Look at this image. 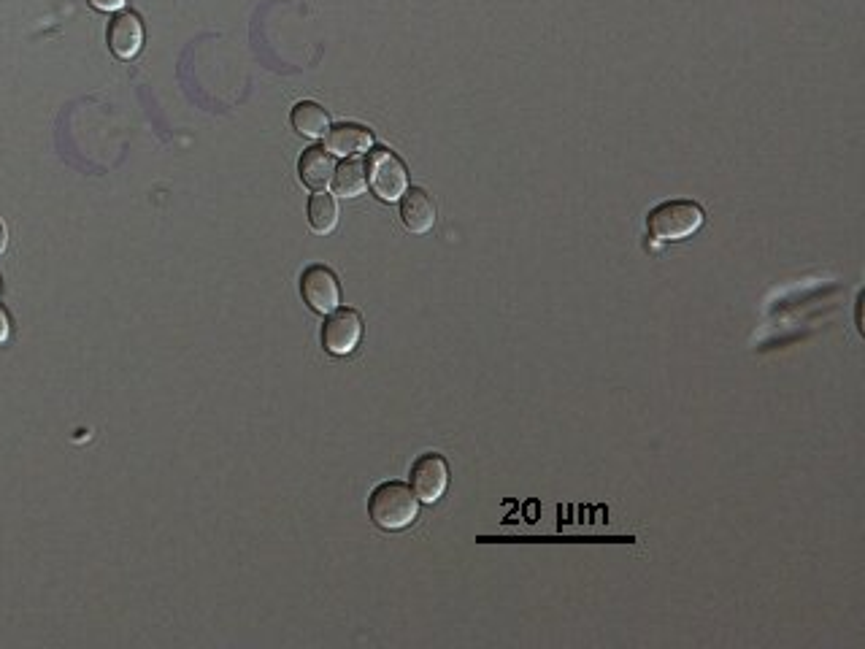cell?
Here are the masks:
<instances>
[{"label":"cell","instance_id":"obj_1","mask_svg":"<svg viewBox=\"0 0 865 649\" xmlns=\"http://www.w3.org/2000/svg\"><path fill=\"white\" fill-rule=\"evenodd\" d=\"M368 514L382 531H403L419 514V498L401 482H384L368 498Z\"/></svg>","mask_w":865,"mask_h":649},{"label":"cell","instance_id":"obj_2","mask_svg":"<svg viewBox=\"0 0 865 649\" xmlns=\"http://www.w3.org/2000/svg\"><path fill=\"white\" fill-rule=\"evenodd\" d=\"M706 214L698 203L692 201H665L657 209L649 211L647 230L655 244H668V241H684L695 230L701 228Z\"/></svg>","mask_w":865,"mask_h":649},{"label":"cell","instance_id":"obj_3","mask_svg":"<svg viewBox=\"0 0 865 649\" xmlns=\"http://www.w3.org/2000/svg\"><path fill=\"white\" fill-rule=\"evenodd\" d=\"M365 171H368L371 190H374L382 201H401L403 192L409 190V171H406L401 157L392 155L390 149H376L371 160H368V165H365Z\"/></svg>","mask_w":865,"mask_h":649},{"label":"cell","instance_id":"obj_4","mask_svg":"<svg viewBox=\"0 0 865 649\" xmlns=\"http://www.w3.org/2000/svg\"><path fill=\"white\" fill-rule=\"evenodd\" d=\"M363 339V317L355 309L330 311L322 325V347L330 355H352Z\"/></svg>","mask_w":865,"mask_h":649},{"label":"cell","instance_id":"obj_5","mask_svg":"<svg viewBox=\"0 0 865 649\" xmlns=\"http://www.w3.org/2000/svg\"><path fill=\"white\" fill-rule=\"evenodd\" d=\"M411 490L417 495L419 501L425 503H436L441 495L447 493L449 487V466L447 460L436 455V452H428L411 466Z\"/></svg>","mask_w":865,"mask_h":649},{"label":"cell","instance_id":"obj_6","mask_svg":"<svg viewBox=\"0 0 865 649\" xmlns=\"http://www.w3.org/2000/svg\"><path fill=\"white\" fill-rule=\"evenodd\" d=\"M301 295L311 309L319 314H330L341 303V287L336 274L328 266H309L301 276Z\"/></svg>","mask_w":865,"mask_h":649},{"label":"cell","instance_id":"obj_7","mask_svg":"<svg viewBox=\"0 0 865 649\" xmlns=\"http://www.w3.org/2000/svg\"><path fill=\"white\" fill-rule=\"evenodd\" d=\"M109 46L119 60H130L144 46V25L133 11H119L109 25Z\"/></svg>","mask_w":865,"mask_h":649},{"label":"cell","instance_id":"obj_8","mask_svg":"<svg viewBox=\"0 0 865 649\" xmlns=\"http://www.w3.org/2000/svg\"><path fill=\"white\" fill-rule=\"evenodd\" d=\"M436 214V203H433V198H430L422 187H411V190L403 192L401 220L403 225H406V230L417 233V236L430 233L433 225H436Z\"/></svg>","mask_w":865,"mask_h":649},{"label":"cell","instance_id":"obj_9","mask_svg":"<svg viewBox=\"0 0 865 649\" xmlns=\"http://www.w3.org/2000/svg\"><path fill=\"white\" fill-rule=\"evenodd\" d=\"M374 147V136L371 130H365L363 125H352V122H344V125H336L325 133V149L330 155L338 157H355L363 155L368 149Z\"/></svg>","mask_w":865,"mask_h":649},{"label":"cell","instance_id":"obj_10","mask_svg":"<svg viewBox=\"0 0 865 649\" xmlns=\"http://www.w3.org/2000/svg\"><path fill=\"white\" fill-rule=\"evenodd\" d=\"M298 174H301V182L311 190H325L330 182H333V174H336V163L330 157L328 149L322 147H311L306 149L298 160Z\"/></svg>","mask_w":865,"mask_h":649},{"label":"cell","instance_id":"obj_11","mask_svg":"<svg viewBox=\"0 0 865 649\" xmlns=\"http://www.w3.org/2000/svg\"><path fill=\"white\" fill-rule=\"evenodd\" d=\"M290 122L292 128L298 130L303 138H325V133L330 130L328 111L314 101L298 103V106L292 109Z\"/></svg>","mask_w":865,"mask_h":649},{"label":"cell","instance_id":"obj_12","mask_svg":"<svg viewBox=\"0 0 865 649\" xmlns=\"http://www.w3.org/2000/svg\"><path fill=\"white\" fill-rule=\"evenodd\" d=\"M309 225L319 236H328L338 225V203L330 192L317 190L309 198Z\"/></svg>","mask_w":865,"mask_h":649},{"label":"cell","instance_id":"obj_13","mask_svg":"<svg viewBox=\"0 0 865 649\" xmlns=\"http://www.w3.org/2000/svg\"><path fill=\"white\" fill-rule=\"evenodd\" d=\"M368 187V171H365L363 160H346L336 168L333 174V190L341 198H357L363 195Z\"/></svg>","mask_w":865,"mask_h":649},{"label":"cell","instance_id":"obj_14","mask_svg":"<svg viewBox=\"0 0 865 649\" xmlns=\"http://www.w3.org/2000/svg\"><path fill=\"white\" fill-rule=\"evenodd\" d=\"M87 3H90L92 9H98V11H119V9H125V3H128V0H87Z\"/></svg>","mask_w":865,"mask_h":649},{"label":"cell","instance_id":"obj_15","mask_svg":"<svg viewBox=\"0 0 865 649\" xmlns=\"http://www.w3.org/2000/svg\"><path fill=\"white\" fill-rule=\"evenodd\" d=\"M9 333H11V322H9V314H6V311L0 309V344H3V341L9 339Z\"/></svg>","mask_w":865,"mask_h":649},{"label":"cell","instance_id":"obj_16","mask_svg":"<svg viewBox=\"0 0 865 649\" xmlns=\"http://www.w3.org/2000/svg\"><path fill=\"white\" fill-rule=\"evenodd\" d=\"M6 244H9V236H6V225L0 222V255L6 252Z\"/></svg>","mask_w":865,"mask_h":649}]
</instances>
